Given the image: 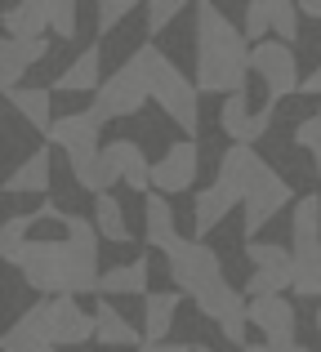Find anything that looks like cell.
<instances>
[{
    "instance_id": "cell-1",
    "label": "cell",
    "mask_w": 321,
    "mask_h": 352,
    "mask_svg": "<svg viewBox=\"0 0 321 352\" xmlns=\"http://www.w3.org/2000/svg\"><path fill=\"white\" fill-rule=\"evenodd\" d=\"M192 36H197V89L201 94L232 98L245 94V76H250V50L245 32L210 0H197L192 9Z\"/></svg>"
},
{
    "instance_id": "cell-2",
    "label": "cell",
    "mask_w": 321,
    "mask_h": 352,
    "mask_svg": "<svg viewBox=\"0 0 321 352\" xmlns=\"http://www.w3.org/2000/svg\"><path fill=\"white\" fill-rule=\"evenodd\" d=\"M165 263H170L174 290H179L183 299L197 303V312H201V317H210L214 326H219V321H228V317H236V312H245L241 290L228 281V272H223V263H219V254L206 245V241L183 236L179 245L165 254Z\"/></svg>"
},
{
    "instance_id": "cell-3",
    "label": "cell",
    "mask_w": 321,
    "mask_h": 352,
    "mask_svg": "<svg viewBox=\"0 0 321 352\" xmlns=\"http://www.w3.org/2000/svg\"><path fill=\"white\" fill-rule=\"evenodd\" d=\"M134 58L148 72L152 103L161 107V116H170L174 125L183 129V138H197L201 134V89H197V80H192L157 41H139L134 45Z\"/></svg>"
},
{
    "instance_id": "cell-4",
    "label": "cell",
    "mask_w": 321,
    "mask_h": 352,
    "mask_svg": "<svg viewBox=\"0 0 321 352\" xmlns=\"http://www.w3.org/2000/svg\"><path fill=\"white\" fill-rule=\"evenodd\" d=\"M63 245H67V290L71 299H80V294H98V281H103V272H98V228L94 219L85 214H71V210H63Z\"/></svg>"
},
{
    "instance_id": "cell-5",
    "label": "cell",
    "mask_w": 321,
    "mask_h": 352,
    "mask_svg": "<svg viewBox=\"0 0 321 352\" xmlns=\"http://www.w3.org/2000/svg\"><path fill=\"white\" fill-rule=\"evenodd\" d=\"M148 103H152L148 72H143V63L130 54V58H125L121 67H116L112 76L103 80V89L94 94V107H89V116H94L98 125H107V120H130V116H139Z\"/></svg>"
},
{
    "instance_id": "cell-6",
    "label": "cell",
    "mask_w": 321,
    "mask_h": 352,
    "mask_svg": "<svg viewBox=\"0 0 321 352\" xmlns=\"http://www.w3.org/2000/svg\"><path fill=\"white\" fill-rule=\"evenodd\" d=\"M245 258H250V276L241 290L250 299H277L286 285L295 290V250L272 245V241H250Z\"/></svg>"
},
{
    "instance_id": "cell-7",
    "label": "cell",
    "mask_w": 321,
    "mask_h": 352,
    "mask_svg": "<svg viewBox=\"0 0 321 352\" xmlns=\"http://www.w3.org/2000/svg\"><path fill=\"white\" fill-rule=\"evenodd\" d=\"M286 206H295V192H290L286 174H281L277 165H263V174L254 179L250 197H245V206H241V232H245V245H250V241L259 236Z\"/></svg>"
},
{
    "instance_id": "cell-8",
    "label": "cell",
    "mask_w": 321,
    "mask_h": 352,
    "mask_svg": "<svg viewBox=\"0 0 321 352\" xmlns=\"http://www.w3.org/2000/svg\"><path fill=\"white\" fill-rule=\"evenodd\" d=\"M23 281L27 290H36L41 299H63L67 290V245L63 241H32L23 254Z\"/></svg>"
},
{
    "instance_id": "cell-9",
    "label": "cell",
    "mask_w": 321,
    "mask_h": 352,
    "mask_svg": "<svg viewBox=\"0 0 321 352\" xmlns=\"http://www.w3.org/2000/svg\"><path fill=\"white\" fill-rule=\"evenodd\" d=\"M250 72L263 80V89H268L272 103L299 94V85H304V80H299V58H295V50H290V45H281V41L254 45V50H250Z\"/></svg>"
},
{
    "instance_id": "cell-10",
    "label": "cell",
    "mask_w": 321,
    "mask_h": 352,
    "mask_svg": "<svg viewBox=\"0 0 321 352\" xmlns=\"http://www.w3.org/2000/svg\"><path fill=\"white\" fill-rule=\"evenodd\" d=\"M201 179V143L197 138H179L152 161V192L161 197H179V192H192Z\"/></svg>"
},
{
    "instance_id": "cell-11",
    "label": "cell",
    "mask_w": 321,
    "mask_h": 352,
    "mask_svg": "<svg viewBox=\"0 0 321 352\" xmlns=\"http://www.w3.org/2000/svg\"><path fill=\"white\" fill-rule=\"evenodd\" d=\"M219 125H223V134L232 138V147H254L259 138L272 134V125H277V103L250 107L245 94H232V98H223V107H219Z\"/></svg>"
},
{
    "instance_id": "cell-12",
    "label": "cell",
    "mask_w": 321,
    "mask_h": 352,
    "mask_svg": "<svg viewBox=\"0 0 321 352\" xmlns=\"http://www.w3.org/2000/svg\"><path fill=\"white\" fill-rule=\"evenodd\" d=\"M245 317H250V326L263 335V344L272 348H295L299 344V317H295V303H286L277 294V299H250L245 303Z\"/></svg>"
},
{
    "instance_id": "cell-13",
    "label": "cell",
    "mask_w": 321,
    "mask_h": 352,
    "mask_svg": "<svg viewBox=\"0 0 321 352\" xmlns=\"http://www.w3.org/2000/svg\"><path fill=\"white\" fill-rule=\"evenodd\" d=\"M49 143L58 147L63 156H94V152H103V125H98L89 112H67V116H58L54 120V129H49Z\"/></svg>"
},
{
    "instance_id": "cell-14",
    "label": "cell",
    "mask_w": 321,
    "mask_h": 352,
    "mask_svg": "<svg viewBox=\"0 0 321 352\" xmlns=\"http://www.w3.org/2000/svg\"><path fill=\"white\" fill-rule=\"evenodd\" d=\"M49 330H54V348H80L98 335V321L71 294H63V299H49Z\"/></svg>"
},
{
    "instance_id": "cell-15",
    "label": "cell",
    "mask_w": 321,
    "mask_h": 352,
    "mask_svg": "<svg viewBox=\"0 0 321 352\" xmlns=\"http://www.w3.org/2000/svg\"><path fill=\"white\" fill-rule=\"evenodd\" d=\"M103 152H107V161H112L116 183H125L130 192H143V197H148L152 192V161L139 147V138H107Z\"/></svg>"
},
{
    "instance_id": "cell-16",
    "label": "cell",
    "mask_w": 321,
    "mask_h": 352,
    "mask_svg": "<svg viewBox=\"0 0 321 352\" xmlns=\"http://www.w3.org/2000/svg\"><path fill=\"white\" fill-rule=\"evenodd\" d=\"M45 58H49V41H14V36H5L0 41V89H5V98L14 89H23V76Z\"/></svg>"
},
{
    "instance_id": "cell-17",
    "label": "cell",
    "mask_w": 321,
    "mask_h": 352,
    "mask_svg": "<svg viewBox=\"0 0 321 352\" xmlns=\"http://www.w3.org/2000/svg\"><path fill=\"white\" fill-rule=\"evenodd\" d=\"M103 80V45H89L54 76V94H98Z\"/></svg>"
},
{
    "instance_id": "cell-18",
    "label": "cell",
    "mask_w": 321,
    "mask_h": 352,
    "mask_svg": "<svg viewBox=\"0 0 321 352\" xmlns=\"http://www.w3.org/2000/svg\"><path fill=\"white\" fill-rule=\"evenodd\" d=\"M54 348V330H49V299L32 303L14 326L5 330V352H45Z\"/></svg>"
},
{
    "instance_id": "cell-19",
    "label": "cell",
    "mask_w": 321,
    "mask_h": 352,
    "mask_svg": "<svg viewBox=\"0 0 321 352\" xmlns=\"http://www.w3.org/2000/svg\"><path fill=\"white\" fill-rule=\"evenodd\" d=\"M148 281H152V254H139L130 258V263H116L103 272V281H98V299H112V294H143L148 299Z\"/></svg>"
},
{
    "instance_id": "cell-20",
    "label": "cell",
    "mask_w": 321,
    "mask_h": 352,
    "mask_svg": "<svg viewBox=\"0 0 321 352\" xmlns=\"http://www.w3.org/2000/svg\"><path fill=\"white\" fill-rule=\"evenodd\" d=\"M179 303H183L179 290H152L148 299H143V344H170Z\"/></svg>"
},
{
    "instance_id": "cell-21",
    "label": "cell",
    "mask_w": 321,
    "mask_h": 352,
    "mask_svg": "<svg viewBox=\"0 0 321 352\" xmlns=\"http://www.w3.org/2000/svg\"><path fill=\"white\" fill-rule=\"evenodd\" d=\"M143 223H148L143 241H148L152 250H161V254H170V250L183 241V236H179V228H174L170 197H161V192H148V197H143Z\"/></svg>"
},
{
    "instance_id": "cell-22",
    "label": "cell",
    "mask_w": 321,
    "mask_h": 352,
    "mask_svg": "<svg viewBox=\"0 0 321 352\" xmlns=\"http://www.w3.org/2000/svg\"><path fill=\"white\" fill-rule=\"evenodd\" d=\"M54 183V165H49V147L32 152L23 165H14L5 179V192H18V197H45Z\"/></svg>"
},
{
    "instance_id": "cell-23",
    "label": "cell",
    "mask_w": 321,
    "mask_h": 352,
    "mask_svg": "<svg viewBox=\"0 0 321 352\" xmlns=\"http://www.w3.org/2000/svg\"><path fill=\"white\" fill-rule=\"evenodd\" d=\"M9 107H14L18 116L27 120L32 129H41L45 138H49V129H54V89H45V85H23V89H14L9 94Z\"/></svg>"
},
{
    "instance_id": "cell-24",
    "label": "cell",
    "mask_w": 321,
    "mask_h": 352,
    "mask_svg": "<svg viewBox=\"0 0 321 352\" xmlns=\"http://www.w3.org/2000/svg\"><path fill=\"white\" fill-rule=\"evenodd\" d=\"M232 201L223 197V192L214 188V183H206V188H197V197H192V241H206L214 232L219 223H223L228 214H232Z\"/></svg>"
},
{
    "instance_id": "cell-25",
    "label": "cell",
    "mask_w": 321,
    "mask_h": 352,
    "mask_svg": "<svg viewBox=\"0 0 321 352\" xmlns=\"http://www.w3.org/2000/svg\"><path fill=\"white\" fill-rule=\"evenodd\" d=\"M94 321H98V335H94V339H98L103 348H125V352H139V348H143V335L121 317V312H116L112 299H98Z\"/></svg>"
},
{
    "instance_id": "cell-26",
    "label": "cell",
    "mask_w": 321,
    "mask_h": 352,
    "mask_svg": "<svg viewBox=\"0 0 321 352\" xmlns=\"http://www.w3.org/2000/svg\"><path fill=\"white\" fill-rule=\"evenodd\" d=\"M5 36L14 41H45L49 36V0H23L5 14Z\"/></svg>"
},
{
    "instance_id": "cell-27",
    "label": "cell",
    "mask_w": 321,
    "mask_h": 352,
    "mask_svg": "<svg viewBox=\"0 0 321 352\" xmlns=\"http://www.w3.org/2000/svg\"><path fill=\"white\" fill-rule=\"evenodd\" d=\"M67 170H71V179H76V188H80V192H94V197H107V192H112V183H116L107 152H94V156H71Z\"/></svg>"
},
{
    "instance_id": "cell-28",
    "label": "cell",
    "mask_w": 321,
    "mask_h": 352,
    "mask_svg": "<svg viewBox=\"0 0 321 352\" xmlns=\"http://www.w3.org/2000/svg\"><path fill=\"white\" fill-rule=\"evenodd\" d=\"M41 210L36 214H9L5 223H0V258H5L9 267H23V254L27 245H32V223H41Z\"/></svg>"
},
{
    "instance_id": "cell-29",
    "label": "cell",
    "mask_w": 321,
    "mask_h": 352,
    "mask_svg": "<svg viewBox=\"0 0 321 352\" xmlns=\"http://www.w3.org/2000/svg\"><path fill=\"white\" fill-rule=\"evenodd\" d=\"M290 241H295V250L321 245V197H317V192H304V197L295 201V214H290Z\"/></svg>"
},
{
    "instance_id": "cell-30",
    "label": "cell",
    "mask_w": 321,
    "mask_h": 352,
    "mask_svg": "<svg viewBox=\"0 0 321 352\" xmlns=\"http://www.w3.org/2000/svg\"><path fill=\"white\" fill-rule=\"evenodd\" d=\"M94 228L103 241H112V245H130V223H125V206L107 192V197H94Z\"/></svg>"
},
{
    "instance_id": "cell-31",
    "label": "cell",
    "mask_w": 321,
    "mask_h": 352,
    "mask_svg": "<svg viewBox=\"0 0 321 352\" xmlns=\"http://www.w3.org/2000/svg\"><path fill=\"white\" fill-rule=\"evenodd\" d=\"M295 294L299 299H321V245L295 250Z\"/></svg>"
},
{
    "instance_id": "cell-32",
    "label": "cell",
    "mask_w": 321,
    "mask_h": 352,
    "mask_svg": "<svg viewBox=\"0 0 321 352\" xmlns=\"http://www.w3.org/2000/svg\"><path fill=\"white\" fill-rule=\"evenodd\" d=\"M183 14H188V5H183V0H148V9H143V36H148V41H157L165 27H170L174 18H183Z\"/></svg>"
},
{
    "instance_id": "cell-33",
    "label": "cell",
    "mask_w": 321,
    "mask_h": 352,
    "mask_svg": "<svg viewBox=\"0 0 321 352\" xmlns=\"http://www.w3.org/2000/svg\"><path fill=\"white\" fill-rule=\"evenodd\" d=\"M268 18H272V36L281 45L299 41V5L295 0H268Z\"/></svg>"
},
{
    "instance_id": "cell-34",
    "label": "cell",
    "mask_w": 321,
    "mask_h": 352,
    "mask_svg": "<svg viewBox=\"0 0 321 352\" xmlns=\"http://www.w3.org/2000/svg\"><path fill=\"white\" fill-rule=\"evenodd\" d=\"M76 27H80L76 0H49V32L58 36V41H76Z\"/></svg>"
},
{
    "instance_id": "cell-35",
    "label": "cell",
    "mask_w": 321,
    "mask_h": 352,
    "mask_svg": "<svg viewBox=\"0 0 321 352\" xmlns=\"http://www.w3.org/2000/svg\"><path fill=\"white\" fill-rule=\"evenodd\" d=\"M94 18H98V36H112L121 23H130V18H134V0H98Z\"/></svg>"
},
{
    "instance_id": "cell-36",
    "label": "cell",
    "mask_w": 321,
    "mask_h": 352,
    "mask_svg": "<svg viewBox=\"0 0 321 352\" xmlns=\"http://www.w3.org/2000/svg\"><path fill=\"white\" fill-rule=\"evenodd\" d=\"M241 32H245V41H250V45H263V41H268V32H272L268 0H250V5H245V14H241Z\"/></svg>"
},
{
    "instance_id": "cell-37",
    "label": "cell",
    "mask_w": 321,
    "mask_h": 352,
    "mask_svg": "<svg viewBox=\"0 0 321 352\" xmlns=\"http://www.w3.org/2000/svg\"><path fill=\"white\" fill-rule=\"evenodd\" d=\"M295 147H299V152H313V156H321V112L304 116V120L295 125Z\"/></svg>"
},
{
    "instance_id": "cell-38",
    "label": "cell",
    "mask_w": 321,
    "mask_h": 352,
    "mask_svg": "<svg viewBox=\"0 0 321 352\" xmlns=\"http://www.w3.org/2000/svg\"><path fill=\"white\" fill-rule=\"evenodd\" d=\"M299 94H321V63H317V72H308V76H304Z\"/></svg>"
},
{
    "instance_id": "cell-39",
    "label": "cell",
    "mask_w": 321,
    "mask_h": 352,
    "mask_svg": "<svg viewBox=\"0 0 321 352\" xmlns=\"http://www.w3.org/2000/svg\"><path fill=\"white\" fill-rule=\"evenodd\" d=\"M139 352H192L188 344H143Z\"/></svg>"
},
{
    "instance_id": "cell-40",
    "label": "cell",
    "mask_w": 321,
    "mask_h": 352,
    "mask_svg": "<svg viewBox=\"0 0 321 352\" xmlns=\"http://www.w3.org/2000/svg\"><path fill=\"white\" fill-rule=\"evenodd\" d=\"M299 14H304V18H317V23H321V0H304V5H299Z\"/></svg>"
},
{
    "instance_id": "cell-41",
    "label": "cell",
    "mask_w": 321,
    "mask_h": 352,
    "mask_svg": "<svg viewBox=\"0 0 321 352\" xmlns=\"http://www.w3.org/2000/svg\"><path fill=\"white\" fill-rule=\"evenodd\" d=\"M241 352H290V348H272V344H250V348H241Z\"/></svg>"
},
{
    "instance_id": "cell-42",
    "label": "cell",
    "mask_w": 321,
    "mask_h": 352,
    "mask_svg": "<svg viewBox=\"0 0 321 352\" xmlns=\"http://www.w3.org/2000/svg\"><path fill=\"white\" fill-rule=\"evenodd\" d=\"M313 174H317V183H321V156H313Z\"/></svg>"
},
{
    "instance_id": "cell-43",
    "label": "cell",
    "mask_w": 321,
    "mask_h": 352,
    "mask_svg": "<svg viewBox=\"0 0 321 352\" xmlns=\"http://www.w3.org/2000/svg\"><path fill=\"white\" fill-rule=\"evenodd\" d=\"M290 352H313V348H304V344H295V348H290Z\"/></svg>"
},
{
    "instance_id": "cell-44",
    "label": "cell",
    "mask_w": 321,
    "mask_h": 352,
    "mask_svg": "<svg viewBox=\"0 0 321 352\" xmlns=\"http://www.w3.org/2000/svg\"><path fill=\"white\" fill-rule=\"evenodd\" d=\"M192 352H214V348H206V344H197V348H192Z\"/></svg>"
},
{
    "instance_id": "cell-45",
    "label": "cell",
    "mask_w": 321,
    "mask_h": 352,
    "mask_svg": "<svg viewBox=\"0 0 321 352\" xmlns=\"http://www.w3.org/2000/svg\"><path fill=\"white\" fill-rule=\"evenodd\" d=\"M313 321H317V335H321V308H317V317H313Z\"/></svg>"
},
{
    "instance_id": "cell-46",
    "label": "cell",
    "mask_w": 321,
    "mask_h": 352,
    "mask_svg": "<svg viewBox=\"0 0 321 352\" xmlns=\"http://www.w3.org/2000/svg\"><path fill=\"white\" fill-rule=\"evenodd\" d=\"M45 352H58V348H45Z\"/></svg>"
},
{
    "instance_id": "cell-47",
    "label": "cell",
    "mask_w": 321,
    "mask_h": 352,
    "mask_svg": "<svg viewBox=\"0 0 321 352\" xmlns=\"http://www.w3.org/2000/svg\"><path fill=\"white\" fill-rule=\"evenodd\" d=\"M317 112H321V107H317Z\"/></svg>"
}]
</instances>
